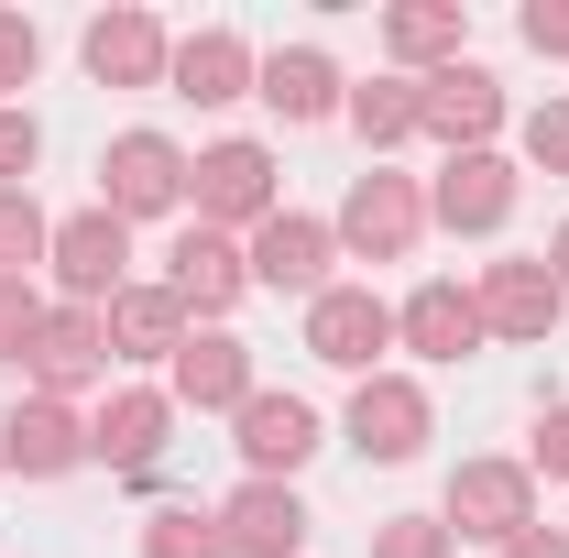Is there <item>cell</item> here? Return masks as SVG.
Segmentation results:
<instances>
[{
    "label": "cell",
    "mask_w": 569,
    "mask_h": 558,
    "mask_svg": "<svg viewBox=\"0 0 569 558\" xmlns=\"http://www.w3.org/2000/svg\"><path fill=\"white\" fill-rule=\"evenodd\" d=\"M438 526H449V537H482V548H515V537L537 526V471H526V460H460Z\"/></svg>",
    "instance_id": "cell-1"
},
{
    "label": "cell",
    "mask_w": 569,
    "mask_h": 558,
    "mask_svg": "<svg viewBox=\"0 0 569 558\" xmlns=\"http://www.w3.org/2000/svg\"><path fill=\"white\" fill-rule=\"evenodd\" d=\"M99 209L110 219H164L187 209V153L164 132H121L110 153H99Z\"/></svg>",
    "instance_id": "cell-2"
},
{
    "label": "cell",
    "mask_w": 569,
    "mask_h": 558,
    "mask_svg": "<svg viewBox=\"0 0 569 558\" xmlns=\"http://www.w3.org/2000/svg\"><path fill=\"white\" fill-rule=\"evenodd\" d=\"M307 350H318L329 372L372 383V361L395 350V307H383L372 285H329V296H307Z\"/></svg>",
    "instance_id": "cell-3"
},
{
    "label": "cell",
    "mask_w": 569,
    "mask_h": 558,
    "mask_svg": "<svg viewBox=\"0 0 569 558\" xmlns=\"http://www.w3.org/2000/svg\"><path fill=\"white\" fill-rule=\"evenodd\" d=\"M187 198H198V230H230V219H274V153L263 142H209L187 165Z\"/></svg>",
    "instance_id": "cell-4"
},
{
    "label": "cell",
    "mask_w": 569,
    "mask_h": 558,
    "mask_svg": "<svg viewBox=\"0 0 569 558\" xmlns=\"http://www.w3.org/2000/svg\"><path fill=\"white\" fill-rule=\"evenodd\" d=\"M427 230V198L406 187V176H351V198H340V219H329V241H351V252H372V263H406Z\"/></svg>",
    "instance_id": "cell-5"
},
{
    "label": "cell",
    "mask_w": 569,
    "mask_h": 558,
    "mask_svg": "<svg viewBox=\"0 0 569 558\" xmlns=\"http://www.w3.org/2000/svg\"><path fill=\"white\" fill-rule=\"evenodd\" d=\"M44 263H56V285H67V307H110V296L132 285V241H121L110 209H77V219H56Z\"/></svg>",
    "instance_id": "cell-6"
},
{
    "label": "cell",
    "mask_w": 569,
    "mask_h": 558,
    "mask_svg": "<svg viewBox=\"0 0 569 558\" xmlns=\"http://www.w3.org/2000/svg\"><path fill=\"white\" fill-rule=\"evenodd\" d=\"M88 383H110V318L99 307H44V329H33V395H88Z\"/></svg>",
    "instance_id": "cell-7"
},
{
    "label": "cell",
    "mask_w": 569,
    "mask_h": 558,
    "mask_svg": "<svg viewBox=\"0 0 569 558\" xmlns=\"http://www.w3.org/2000/svg\"><path fill=\"white\" fill-rule=\"evenodd\" d=\"M417 99H427L417 132H438L449 153H493V132H503V77H482V67H438V77H417Z\"/></svg>",
    "instance_id": "cell-8"
},
{
    "label": "cell",
    "mask_w": 569,
    "mask_h": 558,
    "mask_svg": "<svg viewBox=\"0 0 569 558\" xmlns=\"http://www.w3.org/2000/svg\"><path fill=\"white\" fill-rule=\"evenodd\" d=\"M329 219H307V209H274L263 230H252V285H274V296H329Z\"/></svg>",
    "instance_id": "cell-9"
},
{
    "label": "cell",
    "mask_w": 569,
    "mask_h": 558,
    "mask_svg": "<svg viewBox=\"0 0 569 558\" xmlns=\"http://www.w3.org/2000/svg\"><path fill=\"white\" fill-rule=\"evenodd\" d=\"M427 427H438V417H427V383H406V372H372V383L351 395V449H361V460H383V471L417 460Z\"/></svg>",
    "instance_id": "cell-10"
},
{
    "label": "cell",
    "mask_w": 569,
    "mask_h": 558,
    "mask_svg": "<svg viewBox=\"0 0 569 558\" xmlns=\"http://www.w3.org/2000/svg\"><path fill=\"white\" fill-rule=\"evenodd\" d=\"M0 460H11L22 482H56V471H77V460H88V417H77V406H56V395H22V406L0 417Z\"/></svg>",
    "instance_id": "cell-11"
},
{
    "label": "cell",
    "mask_w": 569,
    "mask_h": 558,
    "mask_svg": "<svg viewBox=\"0 0 569 558\" xmlns=\"http://www.w3.org/2000/svg\"><path fill=\"white\" fill-rule=\"evenodd\" d=\"M164 285H176V307L187 318H219V307H241V285H252V263H241V241L230 230H176V252H164Z\"/></svg>",
    "instance_id": "cell-12"
},
{
    "label": "cell",
    "mask_w": 569,
    "mask_h": 558,
    "mask_svg": "<svg viewBox=\"0 0 569 558\" xmlns=\"http://www.w3.org/2000/svg\"><path fill=\"white\" fill-rule=\"evenodd\" d=\"M427 219L438 230H503L515 219V165L503 153H449L438 187H427Z\"/></svg>",
    "instance_id": "cell-13"
},
{
    "label": "cell",
    "mask_w": 569,
    "mask_h": 558,
    "mask_svg": "<svg viewBox=\"0 0 569 558\" xmlns=\"http://www.w3.org/2000/svg\"><path fill=\"white\" fill-rule=\"evenodd\" d=\"M395 340L417 350V361H471V350H482V296H471V285H417V296H406V307H395Z\"/></svg>",
    "instance_id": "cell-14"
},
{
    "label": "cell",
    "mask_w": 569,
    "mask_h": 558,
    "mask_svg": "<svg viewBox=\"0 0 569 558\" xmlns=\"http://www.w3.org/2000/svg\"><path fill=\"white\" fill-rule=\"evenodd\" d=\"M241 460H252V482H296V471L318 460V417H307L296 395H263V383H252V406H241Z\"/></svg>",
    "instance_id": "cell-15"
},
{
    "label": "cell",
    "mask_w": 569,
    "mask_h": 558,
    "mask_svg": "<svg viewBox=\"0 0 569 558\" xmlns=\"http://www.w3.org/2000/svg\"><path fill=\"white\" fill-rule=\"evenodd\" d=\"M219 548L296 558V548H307V504H296V482H241L230 504H219Z\"/></svg>",
    "instance_id": "cell-16"
},
{
    "label": "cell",
    "mask_w": 569,
    "mask_h": 558,
    "mask_svg": "<svg viewBox=\"0 0 569 558\" xmlns=\"http://www.w3.org/2000/svg\"><path fill=\"white\" fill-rule=\"evenodd\" d=\"M164 67H176V44H164L153 11H99V22H88V77H99V88H153Z\"/></svg>",
    "instance_id": "cell-17"
},
{
    "label": "cell",
    "mask_w": 569,
    "mask_h": 558,
    "mask_svg": "<svg viewBox=\"0 0 569 558\" xmlns=\"http://www.w3.org/2000/svg\"><path fill=\"white\" fill-rule=\"evenodd\" d=\"M252 88H263L274 121H329V110H351V88H340V67H329L318 44H274V56L252 67Z\"/></svg>",
    "instance_id": "cell-18"
},
{
    "label": "cell",
    "mask_w": 569,
    "mask_h": 558,
    "mask_svg": "<svg viewBox=\"0 0 569 558\" xmlns=\"http://www.w3.org/2000/svg\"><path fill=\"white\" fill-rule=\"evenodd\" d=\"M471 296H482V329H503V340H548L559 307H569V285L548 275V263H493Z\"/></svg>",
    "instance_id": "cell-19"
},
{
    "label": "cell",
    "mask_w": 569,
    "mask_h": 558,
    "mask_svg": "<svg viewBox=\"0 0 569 558\" xmlns=\"http://www.w3.org/2000/svg\"><path fill=\"white\" fill-rule=\"evenodd\" d=\"M164 427H176V395H153V383H132V395H110V406L88 417V460H110V471H153Z\"/></svg>",
    "instance_id": "cell-20"
},
{
    "label": "cell",
    "mask_w": 569,
    "mask_h": 558,
    "mask_svg": "<svg viewBox=\"0 0 569 558\" xmlns=\"http://www.w3.org/2000/svg\"><path fill=\"white\" fill-rule=\"evenodd\" d=\"M176 406H252V340H230V329H187L176 350Z\"/></svg>",
    "instance_id": "cell-21"
},
{
    "label": "cell",
    "mask_w": 569,
    "mask_h": 558,
    "mask_svg": "<svg viewBox=\"0 0 569 558\" xmlns=\"http://www.w3.org/2000/svg\"><path fill=\"white\" fill-rule=\"evenodd\" d=\"M99 318H110V361H176V350H187V307H176V285H121Z\"/></svg>",
    "instance_id": "cell-22"
},
{
    "label": "cell",
    "mask_w": 569,
    "mask_h": 558,
    "mask_svg": "<svg viewBox=\"0 0 569 558\" xmlns=\"http://www.w3.org/2000/svg\"><path fill=\"white\" fill-rule=\"evenodd\" d=\"M176 99H198V110H219V99H241V88H252V44H241V33H187V44H176Z\"/></svg>",
    "instance_id": "cell-23"
},
{
    "label": "cell",
    "mask_w": 569,
    "mask_h": 558,
    "mask_svg": "<svg viewBox=\"0 0 569 558\" xmlns=\"http://www.w3.org/2000/svg\"><path fill=\"white\" fill-rule=\"evenodd\" d=\"M460 33H471V11H460V0H395V11H383V44H395V56H406V67H460Z\"/></svg>",
    "instance_id": "cell-24"
},
{
    "label": "cell",
    "mask_w": 569,
    "mask_h": 558,
    "mask_svg": "<svg viewBox=\"0 0 569 558\" xmlns=\"http://www.w3.org/2000/svg\"><path fill=\"white\" fill-rule=\"evenodd\" d=\"M427 121V99H417V77H372V88H351V132L383 153V142H406Z\"/></svg>",
    "instance_id": "cell-25"
},
{
    "label": "cell",
    "mask_w": 569,
    "mask_h": 558,
    "mask_svg": "<svg viewBox=\"0 0 569 558\" xmlns=\"http://www.w3.org/2000/svg\"><path fill=\"white\" fill-rule=\"evenodd\" d=\"M142 558H230V548H219V515H198V504H164V515L142 526Z\"/></svg>",
    "instance_id": "cell-26"
},
{
    "label": "cell",
    "mask_w": 569,
    "mask_h": 558,
    "mask_svg": "<svg viewBox=\"0 0 569 558\" xmlns=\"http://www.w3.org/2000/svg\"><path fill=\"white\" fill-rule=\"evenodd\" d=\"M44 241H56V219L33 209V187H0V275L44 263Z\"/></svg>",
    "instance_id": "cell-27"
},
{
    "label": "cell",
    "mask_w": 569,
    "mask_h": 558,
    "mask_svg": "<svg viewBox=\"0 0 569 558\" xmlns=\"http://www.w3.org/2000/svg\"><path fill=\"white\" fill-rule=\"evenodd\" d=\"M449 548H460V537H449L438 515H383V526H372V558H449Z\"/></svg>",
    "instance_id": "cell-28"
},
{
    "label": "cell",
    "mask_w": 569,
    "mask_h": 558,
    "mask_svg": "<svg viewBox=\"0 0 569 558\" xmlns=\"http://www.w3.org/2000/svg\"><path fill=\"white\" fill-rule=\"evenodd\" d=\"M33 329H44V296L22 275H0V361H33Z\"/></svg>",
    "instance_id": "cell-29"
},
{
    "label": "cell",
    "mask_w": 569,
    "mask_h": 558,
    "mask_svg": "<svg viewBox=\"0 0 569 558\" xmlns=\"http://www.w3.org/2000/svg\"><path fill=\"white\" fill-rule=\"evenodd\" d=\"M526 165H537V176H569V99L526 110Z\"/></svg>",
    "instance_id": "cell-30"
},
{
    "label": "cell",
    "mask_w": 569,
    "mask_h": 558,
    "mask_svg": "<svg viewBox=\"0 0 569 558\" xmlns=\"http://www.w3.org/2000/svg\"><path fill=\"white\" fill-rule=\"evenodd\" d=\"M33 67H44V33H33L22 11H0V99H11V88H33Z\"/></svg>",
    "instance_id": "cell-31"
},
{
    "label": "cell",
    "mask_w": 569,
    "mask_h": 558,
    "mask_svg": "<svg viewBox=\"0 0 569 558\" xmlns=\"http://www.w3.org/2000/svg\"><path fill=\"white\" fill-rule=\"evenodd\" d=\"M33 153H44V121H33V110H0V187H22Z\"/></svg>",
    "instance_id": "cell-32"
},
{
    "label": "cell",
    "mask_w": 569,
    "mask_h": 558,
    "mask_svg": "<svg viewBox=\"0 0 569 558\" xmlns=\"http://www.w3.org/2000/svg\"><path fill=\"white\" fill-rule=\"evenodd\" d=\"M526 471L569 482V406H548V417H537V449H526Z\"/></svg>",
    "instance_id": "cell-33"
},
{
    "label": "cell",
    "mask_w": 569,
    "mask_h": 558,
    "mask_svg": "<svg viewBox=\"0 0 569 558\" xmlns=\"http://www.w3.org/2000/svg\"><path fill=\"white\" fill-rule=\"evenodd\" d=\"M526 44L537 56H569V0H526Z\"/></svg>",
    "instance_id": "cell-34"
},
{
    "label": "cell",
    "mask_w": 569,
    "mask_h": 558,
    "mask_svg": "<svg viewBox=\"0 0 569 558\" xmlns=\"http://www.w3.org/2000/svg\"><path fill=\"white\" fill-rule=\"evenodd\" d=\"M503 558H569V537H559V526H526V537H515Z\"/></svg>",
    "instance_id": "cell-35"
},
{
    "label": "cell",
    "mask_w": 569,
    "mask_h": 558,
    "mask_svg": "<svg viewBox=\"0 0 569 558\" xmlns=\"http://www.w3.org/2000/svg\"><path fill=\"white\" fill-rule=\"evenodd\" d=\"M548 275H559V285H569V230H559V241H548Z\"/></svg>",
    "instance_id": "cell-36"
}]
</instances>
